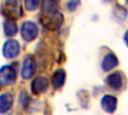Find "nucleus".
I'll use <instances>...</instances> for the list:
<instances>
[{"mask_svg":"<svg viewBox=\"0 0 128 115\" xmlns=\"http://www.w3.org/2000/svg\"><path fill=\"white\" fill-rule=\"evenodd\" d=\"M16 71L13 67L5 65L0 68V85L9 86L15 83L16 81Z\"/></svg>","mask_w":128,"mask_h":115,"instance_id":"obj_1","label":"nucleus"},{"mask_svg":"<svg viewBox=\"0 0 128 115\" xmlns=\"http://www.w3.org/2000/svg\"><path fill=\"white\" fill-rule=\"evenodd\" d=\"M21 36L25 41H32L37 37L38 28L35 23L31 21H25L21 25Z\"/></svg>","mask_w":128,"mask_h":115,"instance_id":"obj_2","label":"nucleus"},{"mask_svg":"<svg viewBox=\"0 0 128 115\" xmlns=\"http://www.w3.org/2000/svg\"><path fill=\"white\" fill-rule=\"evenodd\" d=\"M62 20H63V17L58 11L54 13L43 14V17H42V23L46 26V28H49V29H57L61 25Z\"/></svg>","mask_w":128,"mask_h":115,"instance_id":"obj_3","label":"nucleus"},{"mask_svg":"<svg viewBox=\"0 0 128 115\" xmlns=\"http://www.w3.org/2000/svg\"><path fill=\"white\" fill-rule=\"evenodd\" d=\"M20 51V46L19 43L16 40H7L4 45H3V49H2V53L4 55L5 58L7 59H12L15 58Z\"/></svg>","mask_w":128,"mask_h":115,"instance_id":"obj_4","label":"nucleus"},{"mask_svg":"<svg viewBox=\"0 0 128 115\" xmlns=\"http://www.w3.org/2000/svg\"><path fill=\"white\" fill-rule=\"evenodd\" d=\"M48 87V80L44 76H37L31 83V91L34 94H40L46 91Z\"/></svg>","mask_w":128,"mask_h":115,"instance_id":"obj_5","label":"nucleus"},{"mask_svg":"<svg viewBox=\"0 0 128 115\" xmlns=\"http://www.w3.org/2000/svg\"><path fill=\"white\" fill-rule=\"evenodd\" d=\"M35 68H36V64L33 58L31 57H27L22 65V70H21V76L24 79H29L35 72Z\"/></svg>","mask_w":128,"mask_h":115,"instance_id":"obj_6","label":"nucleus"},{"mask_svg":"<svg viewBox=\"0 0 128 115\" xmlns=\"http://www.w3.org/2000/svg\"><path fill=\"white\" fill-rule=\"evenodd\" d=\"M13 104V95L10 92H5L0 95V113L7 112Z\"/></svg>","mask_w":128,"mask_h":115,"instance_id":"obj_7","label":"nucleus"},{"mask_svg":"<svg viewBox=\"0 0 128 115\" xmlns=\"http://www.w3.org/2000/svg\"><path fill=\"white\" fill-rule=\"evenodd\" d=\"M105 81H106V84L110 88L115 89V90L119 89L122 85V78H121L120 73H118V72H115V73H112V74L108 75L106 77Z\"/></svg>","mask_w":128,"mask_h":115,"instance_id":"obj_8","label":"nucleus"},{"mask_svg":"<svg viewBox=\"0 0 128 115\" xmlns=\"http://www.w3.org/2000/svg\"><path fill=\"white\" fill-rule=\"evenodd\" d=\"M101 105L103 107V109L107 112H113L116 108V105H117V100L114 96H111V95H105L102 100H101Z\"/></svg>","mask_w":128,"mask_h":115,"instance_id":"obj_9","label":"nucleus"},{"mask_svg":"<svg viewBox=\"0 0 128 115\" xmlns=\"http://www.w3.org/2000/svg\"><path fill=\"white\" fill-rule=\"evenodd\" d=\"M65 81V71L62 69L56 70L51 78V83L54 86V88H60Z\"/></svg>","mask_w":128,"mask_h":115,"instance_id":"obj_10","label":"nucleus"},{"mask_svg":"<svg viewBox=\"0 0 128 115\" xmlns=\"http://www.w3.org/2000/svg\"><path fill=\"white\" fill-rule=\"evenodd\" d=\"M117 64H118V60H117L116 56L112 53H109L104 57V59L102 61V68L105 71H109L112 68H114L115 66H117Z\"/></svg>","mask_w":128,"mask_h":115,"instance_id":"obj_11","label":"nucleus"},{"mask_svg":"<svg viewBox=\"0 0 128 115\" xmlns=\"http://www.w3.org/2000/svg\"><path fill=\"white\" fill-rule=\"evenodd\" d=\"M3 26L4 33L6 36H14L17 33V24L12 19H6Z\"/></svg>","mask_w":128,"mask_h":115,"instance_id":"obj_12","label":"nucleus"},{"mask_svg":"<svg viewBox=\"0 0 128 115\" xmlns=\"http://www.w3.org/2000/svg\"><path fill=\"white\" fill-rule=\"evenodd\" d=\"M57 5H58V0H44L43 1V14H49V13H54L57 11Z\"/></svg>","mask_w":128,"mask_h":115,"instance_id":"obj_13","label":"nucleus"},{"mask_svg":"<svg viewBox=\"0 0 128 115\" xmlns=\"http://www.w3.org/2000/svg\"><path fill=\"white\" fill-rule=\"evenodd\" d=\"M40 0H24V4H25V8L28 11H34L35 9H37V7L39 6Z\"/></svg>","mask_w":128,"mask_h":115,"instance_id":"obj_14","label":"nucleus"},{"mask_svg":"<svg viewBox=\"0 0 128 115\" xmlns=\"http://www.w3.org/2000/svg\"><path fill=\"white\" fill-rule=\"evenodd\" d=\"M7 3L9 5H12V6H16L17 3H18V0H7Z\"/></svg>","mask_w":128,"mask_h":115,"instance_id":"obj_15","label":"nucleus"},{"mask_svg":"<svg viewBox=\"0 0 128 115\" xmlns=\"http://www.w3.org/2000/svg\"><path fill=\"white\" fill-rule=\"evenodd\" d=\"M124 39H125V42H126V44H127V46H128V31H127V32L125 33Z\"/></svg>","mask_w":128,"mask_h":115,"instance_id":"obj_16","label":"nucleus"},{"mask_svg":"<svg viewBox=\"0 0 128 115\" xmlns=\"http://www.w3.org/2000/svg\"><path fill=\"white\" fill-rule=\"evenodd\" d=\"M104 1H110V0H104Z\"/></svg>","mask_w":128,"mask_h":115,"instance_id":"obj_17","label":"nucleus"},{"mask_svg":"<svg viewBox=\"0 0 128 115\" xmlns=\"http://www.w3.org/2000/svg\"><path fill=\"white\" fill-rule=\"evenodd\" d=\"M127 1H128V0H127Z\"/></svg>","mask_w":128,"mask_h":115,"instance_id":"obj_18","label":"nucleus"}]
</instances>
